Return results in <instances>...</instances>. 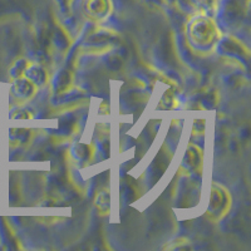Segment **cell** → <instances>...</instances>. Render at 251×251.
<instances>
[{
    "label": "cell",
    "instance_id": "1",
    "mask_svg": "<svg viewBox=\"0 0 251 251\" xmlns=\"http://www.w3.org/2000/svg\"><path fill=\"white\" fill-rule=\"evenodd\" d=\"M188 38L192 46L199 49L212 47L219 38V29L211 18L207 15H199L188 24Z\"/></svg>",
    "mask_w": 251,
    "mask_h": 251
},
{
    "label": "cell",
    "instance_id": "2",
    "mask_svg": "<svg viewBox=\"0 0 251 251\" xmlns=\"http://www.w3.org/2000/svg\"><path fill=\"white\" fill-rule=\"evenodd\" d=\"M231 206V196L223 186L214 185L210 192V202H208L207 214L212 220L223 219L227 214Z\"/></svg>",
    "mask_w": 251,
    "mask_h": 251
},
{
    "label": "cell",
    "instance_id": "3",
    "mask_svg": "<svg viewBox=\"0 0 251 251\" xmlns=\"http://www.w3.org/2000/svg\"><path fill=\"white\" fill-rule=\"evenodd\" d=\"M83 14L93 22H104L112 13L111 0H83Z\"/></svg>",
    "mask_w": 251,
    "mask_h": 251
},
{
    "label": "cell",
    "instance_id": "4",
    "mask_svg": "<svg viewBox=\"0 0 251 251\" xmlns=\"http://www.w3.org/2000/svg\"><path fill=\"white\" fill-rule=\"evenodd\" d=\"M35 88L37 87L30 80L24 77H20L13 80L10 92H12V96L15 100H19V102H25L34 96Z\"/></svg>",
    "mask_w": 251,
    "mask_h": 251
},
{
    "label": "cell",
    "instance_id": "5",
    "mask_svg": "<svg viewBox=\"0 0 251 251\" xmlns=\"http://www.w3.org/2000/svg\"><path fill=\"white\" fill-rule=\"evenodd\" d=\"M181 169L187 172H200L202 169V151L194 145L188 146Z\"/></svg>",
    "mask_w": 251,
    "mask_h": 251
},
{
    "label": "cell",
    "instance_id": "6",
    "mask_svg": "<svg viewBox=\"0 0 251 251\" xmlns=\"http://www.w3.org/2000/svg\"><path fill=\"white\" fill-rule=\"evenodd\" d=\"M22 77L30 80L35 87L44 86L48 80V75H47L46 69L39 64H31V63H28V66L23 71Z\"/></svg>",
    "mask_w": 251,
    "mask_h": 251
},
{
    "label": "cell",
    "instance_id": "7",
    "mask_svg": "<svg viewBox=\"0 0 251 251\" xmlns=\"http://www.w3.org/2000/svg\"><path fill=\"white\" fill-rule=\"evenodd\" d=\"M72 79H73V78H72V73L68 69H63V71H60L59 73L55 75L54 83H53L55 93L60 94L68 91L72 87Z\"/></svg>",
    "mask_w": 251,
    "mask_h": 251
},
{
    "label": "cell",
    "instance_id": "8",
    "mask_svg": "<svg viewBox=\"0 0 251 251\" xmlns=\"http://www.w3.org/2000/svg\"><path fill=\"white\" fill-rule=\"evenodd\" d=\"M223 49L227 53H231V54H237V55H249V51L245 47L243 46V43H240L237 39H234V38H227L223 42Z\"/></svg>",
    "mask_w": 251,
    "mask_h": 251
},
{
    "label": "cell",
    "instance_id": "9",
    "mask_svg": "<svg viewBox=\"0 0 251 251\" xmlns=\"http://www.w3.org/2000/svg\"><path fill=\"white\" fill-rule=\"evenodd\" d=\"M72 154L77 162H87L92 157L91 146L84 145V143H75L72 149Z\"/></svg>",
    "mask_w": 251,
    "mask_h": 251
},
{
    "label": "cell",
    "instance_id": "10",
    "mask_svg": "<svg viewBox=\"0 0 251 251\" xmlns=\"http://www.w3.org/2000/svg\"><path fill=\"white\" fill-rule=\"evenodd\" d=\"M94 203H96L100 214H108L109 208H111V195H109V192L107 190L98 192Z\"/></svg>",
    "mask_w": 251,
    "mask_h": 251
},
{
    "label": "cell",
    "instance_id": "11",
    "mask_svg": "<svg viewBox=\"0 0 251 251\" xmlns=\"http://www.w3.org/2000/svg\"><path fill=\"white\" fill-rule=\"evenodd\" d=\"M192 1L197 8L202 10L205 15L216 12L217 0H192Z\"/></svg>",
    "mask_w": 251,
    "mask_h": 251
},
{
    "label": "cell",
    "instance_id": "12",
    "mask_svg": "<svg viewBox=\"0 0 251 251\" xmlns=\"http://www.w3.org/2000/svg\"><path fill=\"white\" fill-rule=\"evenodd\" d=\"M30 137V131L29 129H12L10 132V141L12 143H17V145H20V143L26 142Z\"/></svg>",
    "mask_w": 251,
    "mask_h": 251
},
{
    "label": "cell",
    "instance_id": "13",
    "mask_svg": "<svg viewBox=\"0 0 251 251\" xmlns=\"http://www.w3.org/2000/svg\"><path fill=\"white\" fill-rule=\"evenodd\" d=\"M28 63L29 62L26 59H18L17 62L13 64L12 68H10V72H9L10 77H12L13 79H17V78L22 77L23 71L25 69V67L28 66Z\"/></svg>",
    "mask_w": 251,
    "mask_h": 251
},
{
    "label": "cell",
    "instance_id": "14",
    "mask_svg": "<svg viewBox=\"0 0 251 251\" xmlns=\"http://www.w3.org/2000/svg\"><path fill=\"white\" fill-rule=\"evenodd\" d=\"M200 104L202 107H207V108H212V107L215 106L217 103V97L216 94H215L214 91H208V92H205V93H202V96H201L200 98Z\"/></svg>",
    "mask_w": 251,
    "mask_h": 251
},
{
    "label": "cell",
    "instance_id": "15",
    "mask_svg": "<svg viewBox=\"0 0 251 251\" xmlns=\"http://www.w3.org/2000/svg\"><path fill=\"white\" fill-rule=\"evenodd\" d=\"M162 106L167 109L174 108V107L176 106V97H175V93L171 91V89H169V91L163 94Z\"/></svg>",
    "mask_w": 251,
    "mask_h": 251
},
{
    "label": "cell",
    "instance_id": "16",
    "mask_svg": "<svg viewBox=\"0 0 251 251\" xmlns=\"http://www.w3.org/2000/svg\"><path fill=\"white\" fill-rule=\"evenodd\" d=\"M33 117V114L28 111V109H18L15 113L12 114V118L14 120H30Z\"/></svg>",
    "mask_w": 251,
    "mask_h": 251
},
{
    "label": "cell",
    "instance_id": "17",
    "mask_svg": "<svg viewBox=\"0 0 251 251\" xmlns=\"http://www.w3.org/2000/svg\"><path fill=\"white\" fill-rule=\"evenodd\" d=\"M187 244V240L186 239H176L174 240L172 243H170V245L165 246V249H171V250H177V249H183L185 245Z\"/></svg>",
    "mask_w": 251,
    "mask_h": 251
},
{
    "label": "cell",
    "instance_id": "18",
    "mask_svg": "<svg viewBox=\"0 0 251 251\" xmlns=\"http://www.w3.org/2000/svg\"><path fill=\"white\" fill-rule=\"evenodd\" d=\"M57 3L59 4V6H62V8H68L69 4L72 3V0H57Z\"/></svg>",
    "mask_w": 251,
    "mask_h": 251
}]
</instances>
